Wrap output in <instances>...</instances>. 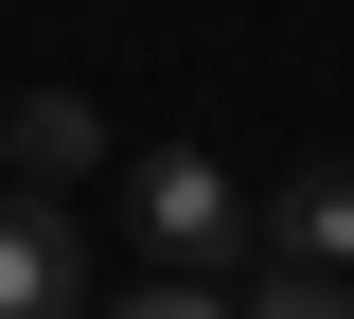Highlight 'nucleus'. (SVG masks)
<instances>
[{"instance_id": "4", "label": "nucleus", "mask_w": 354, "mask_h": 319, "mask_svg": "<svg viewBox=\"0 0 354 319\" xmlns=\"http://www.w3.org/2000/svg\"><path fill=\"white\" fill-rule=\"evenodd\" d=\"M248 213H266V248H283V266H354V178H337V160H301V178L248 195Z\"/></svg>"}, {"instance_id": "1", "label": "nucleus", "mask_w": 354, "mask_h": 319, "mask_svg": "<svg viewBox=\"0 0 354 319\" xmlns=\"http://www.w3.org/2000/svg\"><path fill=\"white\" fill-rule=\"evenodd\" d=\"M124 230L160 248V266H213L230 230H248V195H230L195 142H142V160H124Z\"/></svg>"}, {"instance_id": "6", "label": "nucleus", "mask_w": 354, "mask_h": 319, "mask_svg": "<svg viewBox=\"0 0 354 319\" xmlns=\"http://www.w3.org/2000/svg\"><path fill=\"white\" fill-rule=\"evenodd\" d=\"M248 319H354V284H337V266H283V284H266Z\"/></svg>"}, {"instance_id": "2", "label": "nucleus", "mask_w": 354, "mask_h": 319, "mask_svg": "<svg viewBox=\"0 0 354 319\" xmlns=\"http://www.w3.org/2000/svg\"><path fill=\"white\" fill-rule=\"evenodd\" d=\"M0 319H88V230H71V195H0Z\"/></svg>"}, {"instance_id": "3", "label": "nucleus", "mask_w": 354, "mask_h": 319, "mask_svg": "<svg viewBox=\"0 0 354 319\" xmlns=\"http://www.w3.org/2000/svg\"><path fill=\"white\" fill-rule=\"evenodd\" d=\"M0 160L36 195H71V178H106V125H88V89H18V125H0Z\"/></svg>"}, {"instance_id": "5", "label": "nucleus", "mask_w": 354, "mask_h": 319, "mask_svg": "<svg viewBox=\"0 0 354 319\" xmlns=\"http://www.w3.org/2000/svg\"><path fill=\"white\" fill-rule=\"evenodd\" d=\"M106 319H248V302H213V284H195V266H160V284H124V302H106Z\"/></svg>"}]
</instances>
